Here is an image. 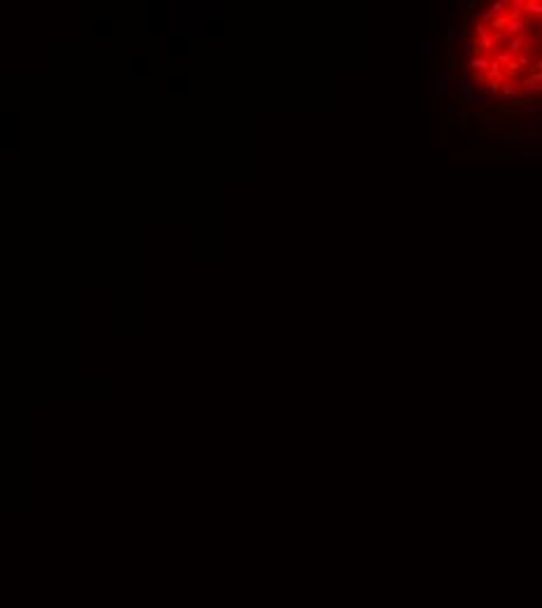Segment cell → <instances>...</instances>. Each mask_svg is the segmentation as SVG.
<instances>
[{
  "mask_svg": "<svg viewBox=\"0 0 542 608\" xmlns=\"http://www.w3.org/2000/svg\"><path fill=\"white\" fill-rule=\"evenodd\" d=\"M500 91L505 94V96H517V94H521V91H524V84H519V82L517 84H505Z\"/></svg>",
  "mask_w": 542,
  "mask_h": 608,
  "instance_id": "cell-4",
  "label": "cell"
},
{
  "mask_svg": "<svg viewBox=\"0 0 542 608\" xmlns=\"http://www.w3.org/2000/svg\"><path fill=\"white\" fill-rule=\"evenodd\" d=\"M491 66L493 63L486 57H475V59H470V63H468V68L472 70V73H479V70L484 73V70H488Z\"/></svg>",
  "mask_w": 542,
  "mask_h": 608,
  "instance_id": "cell-2",
  "label": "cell"
},
{
  "mask_svg": "<svg viewBox=\"0 0 542 608\" xmlns=\"http://www.w3.org/2000/svg\"><path fill=\"white\" fill-rule=\"evenodd\" d=\"M458 96H460V101H465V103H472V101H482V103H484V96L477 94L475 84L468 82L465 77H458Z\"/></svg>",
  "mask_w": 542,
  "mask_h": 608,
  "instance_id": "cell-1",
  "label": "cell"
},
{
  "mask_svg": "<svg viewBox=\"0 0 542 608\" xmlns=\"http://www.w3.org/2000/svg\"><path fill=\"white\" fill-rule=\"evenodd\" d=\"M524 9H526V14L542 17V2H538V0H528V2H524Z\"/></svg>",
  "mask_w": 542,
  "mask_h": 608,
  "instance_id": "cell-3",
  "label": "cell"
}]
</instances>
